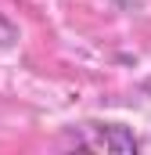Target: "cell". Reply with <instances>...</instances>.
Returning a JSON list of instances; mask_svg holds the SVG:
<instances>
[{"label": "cell", "mask_w": 151, "mask_h": 155, "mask_svg": "<svg viewBox=\"0 0 151 155\" xmlns=\"http://www.w3.org/2000/svg\"><path fill=\"white\" fill-rule=\"evenodd\" d=\"M72 144L94 148V152H137V137L122 126H83L72 130Z\"/></svg>", "instance_id": "6da1fadb"}]
</instances>
